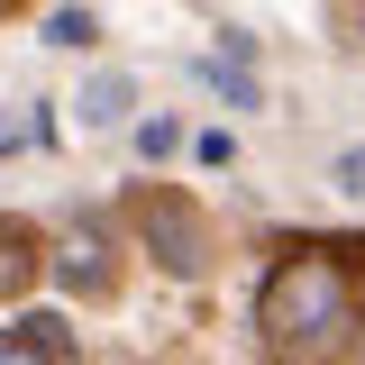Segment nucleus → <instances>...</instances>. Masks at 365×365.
<instances>
[{"mask_svg": "<svg viewBox=\"0 0 365 365\" xmlns=\"http://www.w3.org/2000/svg\"><path fill=\"white\" fill-rule=\"evenodd\" d=\"M347 319H356V283L338 256H283L256 292V329L283 365H329L347 347Z\"/></svg>", "mask_w": 365, "mask_h": 365, "instance_id": "nucleus-1", "label": "nucleus"}, {"mask_svg": "<svg viewBox=\"0 0 365 365\" xmlns=\"http://www.w3.org/2000/svg\"><path fill=\"white\" fill-rule=\"evenodd\" d=\"M146 237H155V256H165V265H201V220H192V210H182V201H146Z\"/></svg>", "mask_w": 365, "mask_h": 365, "instance_id": "nucleus-2", "label": "nucleus"}, {"mask_svg": "<svg viewBox=\"0 0 365 365\" xmlns=\"http://www.w3.org/2000/svg\"><path fill=\"white\" fill-rule=\"evenodd\" d=\"M73 110H83V128H128V110H137V83H128V73H91Z\"/></svg>", "mask_w": 365, "mask_h": 365, "instance_id": "nucleus-3", "label": "nucleus"}, {"mask_svg": "<svg viewBox=\"0 0 365 365\" xmlns=\"http://www.w3.org/2000/svg\"><path fill=\"white\" fill-rule=\"evenodd\" d=\"M28 283H37V237H28V228H9V220H0V302H19Z\"/></svg>", "mask_w": 365, "mask_h": 365, "instance_id": "nucleus-4", "label": "nucleus"}, {"mask_svg": "<svg viewBox=\"0 0 365 365\" xmlns=\"http://www.w3.org/2000/svg\"><path fill=\"white\" fill-rule=\"evenodd\" d=\"M201 83L220 91L228 110H256V73H247V64H228V55H210V64H201Z\"/></svg>", "mask_w": 365, "mask_h": 365, "instance_id": "nucleus-5", "label": "nucleus"}, {"mask_svg": "<svg viewBox=\"0 0 365 365\" xmlns=\"http://www.w3.org/2000/svg\"><path fill=\"white\" fill-rule=\"evenodd\" d=\"M55 283L91 292V283H101V247H91V237H64V247H55Z\"/></svg>", "mask_w": 365, "mask_h": 365, "instance_id": "nucleus-6", "label": "nucleus"}, {"mask_svg": "<svg viewBox=\"0 0 365 365\" xmlns=\"http://www.w3.org/2000/svg\"><path fill=\"white\" fill-rule=\"evenodd\" d=\"M174 146H182V128H174V119H146V128H137V155H146V165H165Z\"/></svg>", "mask_w": 365, "mask_h": 365, "instance_id": "nucleus-7", "label": "nucleus"}, {"mask_svg": "<svg viewBox=\"0 0 365 365\" xmlns=\"http://www.w3.org/2000/svg\"><path fill=\"white\" fill-rule=\"evenodd\" d=\"M46 46H91V9H55V28H46Z\"/></svg>", "mask_w": 365, "mask_h": 365, "instance_id": "nucleus-8", "label": "nucleus"}, {"mask_svg": "<svg viewBox=\"0 0 365 365\" xmlns=\"http://www.w3.org/2000/svg\"><path fill=\"white\" fill-rule=\"evenodd\" d=\"M28 137H46V128H37V119H28V110H0V155H19Z\"/></svg>", "mask_w": 365, "mask_h": 365, "instance_id": "nucleus-9", "label": "nucleus"}, {"mask_svg": "<svg viewBox=\"0 0 365 365\" xmlns=\"http://www.w3.org/2000/svg\"><path fill=\"white\" fill-rule=\"evenodd\" d=\"M0 365H46V347L37 338H0Z\"/></svg>", "mask_w": 365, "mask_h": 365, "instance_id": "nucleus-10", "label": "nucleus"}, {"mask_svg": "<svg viewBox=\"0 0 365 365\" xmlns=\"http://www.w3.org/2000/svg\"><path fill=\"white\" fill-rule=\"evenodd\" d=\"M338 192H365V146H347V155H338Z\"/></svg>", "mask_w": 365, "mask_h": 365, "instance_id": "nucleus-11", "label": "nucleus"}, {"mask_svg": "<svg viewBox=\"0 0 365 365\" xmlns=\"http://www.w3.org/2000/svg\"><path fill=\"white\" fill-rule=\"evenodd\" d=\"M9 9H19V0H0V19H9Z\"/></svg>", "mask_w": 365, "mask_h": 365, "instance_id": "nucleus-12", "label": "nucleus"}]
</instances>
